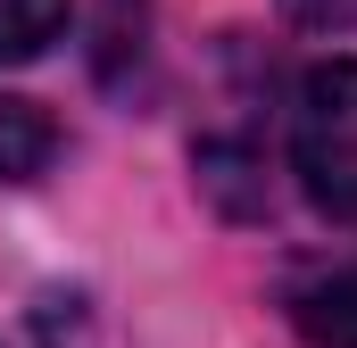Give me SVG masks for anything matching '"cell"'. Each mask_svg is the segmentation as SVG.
Instances as JSON below:
<instances>
[{"label":"cell","mask_w":357,"mask_h":348,"mask_svg":"<svg viewBox=\"0 0 357 348\" xmlns=\"http://www.w3.org/2000/svg\"><path fill=\"white\" fill-rule=\"evenodd\" d=\"M291 166H299L307 199L333 224H357V58H333L299 84V100H291Z\"/></svg>","instance_id":"1"},{"label":"cell","mask_w":357,"mask_h":348,"mask_svg":"<svg viewBox=\"0 0 357 348\" xmlns=\"http://www.w3.org/2000/svg\"><path fill=\"white\" fill-rule=\"evenodd\" d=\"M282 307H291L299 340L357 348V249L349 258H324V265H299V274L282 282Z\"/></svg>","instance_id":"2"},{"label":"cell","mask_w":357,"mask_h":348,"mask_svg":"<svg viewBox=\"0 0 357 348\" xmlns=\"http://www.w3.org/2000/svg\"><path fill=\"white\" fill-rule=\"evenodd\" d=\"M59 150V125L33 108V100H0V182H25V174L50 166Z\"/></svg>","instance_id":"3"},{"label":"cell","mask_w":357,"mask_h":348,"mask_svg":"<svg viewBox=\"0 0 357 348\" xmlns=\"http://www.w3.org/2000/svg\"><path fill=\"white\" fill-rule=\"evenodd\" d=\"M67 17H75V0H0V67L42 58L67 33Z\"/></svg>","instance_id":"4"},{"label":"cell","mask_w":357,"mask_h":348,"mask_svg":"<svg viewBox=\"0 0 357 348\" xmlns=\"http://www.w3.org/2000/svg\"><path fill=\"white\" fill-rule=\"evenodd\" d=\"M282 17L307 25V33H349V25H357V0H282Z\"/></svg>","instance_id":"5"}]
</instances>
